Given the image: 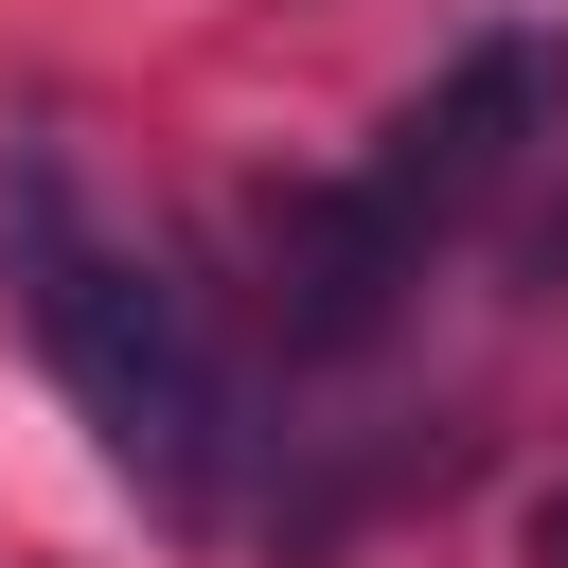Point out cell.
<instances>
[{"mask_svg":"<svg viewBox=\"0 0 568 568\" xmlns=\"http://www.w3.org/2000/svg\"><path fill=\"white\" fill-rule=\"evenodd\" d=\"M0 302H18L36 373L71 390V426L106 444V479L160 532H213L231 515V373H213L195 302L89 213L71 142H0Z\"/></svg>","mask_w":568,"mask_h":568,"instance_id":"1","label":"cell"},{"mask_svg":"<svg viewBox=\"0 0 568 568\" xmlns=\"http://www.w3.org/2000/svg\"><path fill=\"white\" fill-rule=\"evenodd\" d=\"M550 124H568V18H497V36H462V53L390 106V142H373L355 178H320V195L266 213L284 337H302V355H355V337L426 284V248L479 231V213L515 195V160H532Z\"/></svg>","mask_w":568,"mask_h":568,"instance_id":"2","label":"cell"},{"mask_svg":"<svg viewBox=\"0 0 568 568\" xmlns=\"http://www.w3.org/2000/svg\"><path fill=\"white\" fill-rule=\"evenodd\" d=\"M532 568H568V497H532Z\"/></svg>","mask_w":568,"mask_h":568,"instance_id":"3","label":"cell"}]
</instances>
